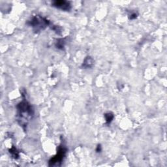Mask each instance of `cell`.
<instances>
[{"label":"cell","mask_w":167,"mask_h":167,"mask_svg":"<svg viewBox=\"0 0 167 167\" xmlns=\"http://www.w3.org/2000/svg\"><path fill=\"white\" fill-rule=\"evenodd\" d=\"M67 152V148H66L63 143H61L58 146L56 154L53 157L50 158L49 161V165L50 166H59L61 165L62 161L65 159Z\"/></svg>","instance_id":"3957f363"},{"label":"cell","mask_w":167,"mask_h":167,"mask_svg":"<svg viewBox=\"0 0 167 167\" xmlns=\"http://www.w3.org/2000/svg\"><path fill=\"white\" fill-rule=\"evenodd\" d=\"M51 28L52 30L56 32L58 35H61V29L58 26H54V25H51Z\"/></svg>","instance_id":"9c48e42d"},{"label":"cell","mask_w":167,"mask_h":167,"mask_svg":"<svg viewBox=\"0 0 167 167\" xmlns=\"http://www.w3.org/2000/svg\"><path fill=\"white\" fill-rule=\"evenodd\" d=\"M138 14L136 12H131L129 14L128 17H129V20H134L138 17Z\"/></svg>","instance_id":"30bf717a"},{"label":"cell","mask_w":167,"mask_h":167,"mask_svg":"<svg viewBox=\"0 0 167 167\" xmlns=\"http://www.w3.org/2000/svg\"><path fill=\"white\" fill-rule=\"evenodd\" d=\"M94 65V60L91 56H87L82 64L83 69H90Z\"/></svg>","instance_id":"5b68a950"},{"label":"cell","mask_w":167,"mask_h":167,"mask_svg":"<svg viewBox=\"0 0 167 167\" xmlns=\"http://www.w3.org/2000/svg\"><path fill=\"white\" fill-rule=\"evenodd\" d=\"M9 154L11 155V156L13 159H18L19 158V151L17 150V148L15 147V146H13L10 149H9Z\"/></svg>","instance_id":"52a82bcc"},{"label":"cell","mask_w":167,"mask_h":167,"mask_svg":"<svg viewBox=\"0 0 167 167\" xmlns=\"http://www.w3.org/2000/svg\"><path fill=\"white\" fill-rule=\"evenodd\" d=\"M104 117L105 119V124L109 125L114 120V115L112 112H106L104 114Z\"/></svg>","instance_id":"8992f818"},{"label":"cell","mask_w":167,"mask_h":167,"mask_svg":"<svg viewBox=\"0 0 167 167\" xmlns=\"http://www.w3.org/2000/svg\"><path fill=\"white\" fill-rule=\"evenodd\" d=\"M27 25L31 27L35 33H37L43 31L52 24L47 18L43 17L41 15H35L27 22Z\"/></svg>","instance_id":"7a4b0ae2"},{"label":"cell","mask_w":167,"mask_h":167,"mask_svg":"<svg viewBox=\"0 0 167 167\" xmlns=\"http://www.w3.org/2000/svg\"><path fill=\"white\" fill-rule=\"evenodd\" d=\"M23 99L17 105V120L20 127L26 131L29 122L33 118L34 109L32 105L26 100L25 93H22Z\"/></svg>","instance_id":"6da1fadb"},{"label":"cell","mask_w":167,"mask_h":167,"mask_svg":"<svg viewBox=\"0 0 167 167\" xmlns=\"http://www.w3.org/2000/svg\"><path fill=\"white\" fill-rule=\"evenodd\" d=\"M65 45V41L64 39H58L56 40V42L55 43V46L57 49L59 50H63L64 49Z\"/></svg>","instance_id":"ba28073f"},{"label":"cell","mask_w":167,"mask_h":167,"mask_svg":"<svg viewBox=\"0 0 167 167\" xmlns=\"http://www.w3.org/2000/svg\"><path fill=\"white\" fill-rule=\"evenodd\" d=\"M95 151L97 153H100L102 151V146L100 144H98L97 146V147H96V149Z\"/></svg>","instance_id":"8fae6325"},{"label":"cell","mask_w":167,"mask_h":167,"mask_svg":"<svg viewBox=\"0 0 167 167\" xmlns=\"http://www.w3.org/2000/svg\"><path fill=\"white\" fill-rule=\"evenodd\" d=\"M52 6L63 11H70L72 7L70 2L65 1V0H58V1L56 0V1H54L52 3Z\"/></svg>","instance_id":"277c9868"}]
</instances>
